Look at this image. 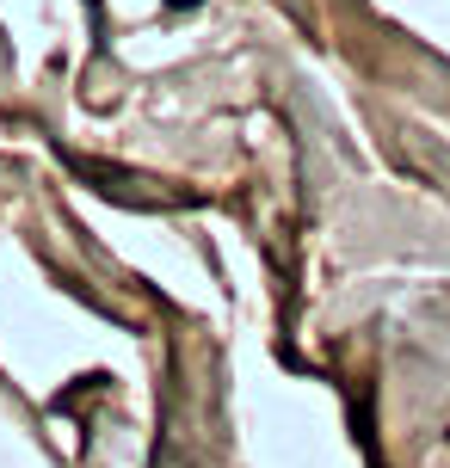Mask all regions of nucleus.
<instances>
[{"label": "nucleus", "mask_w": 450, "mask_h": 468, "mask_svg": "<svg viewBox=\"0 0 450 468\" xmlns=\"http://www.w3.org/2000/svg\"><path fill=\"white\" fill-rule=\"evenodd\" d=\"M191 6H198V0H167V12H191Z\"/></svg>", "instance_id": "f257e3e1"}]
</instances>
